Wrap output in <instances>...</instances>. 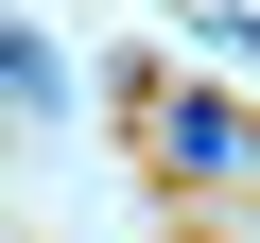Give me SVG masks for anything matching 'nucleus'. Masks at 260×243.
Returning a JSON list of instances; mask_svg holds the SVG:
<instances>
[{"label":"nucleus","instance_id":"1","mask_svg":"<svg viewBox=\"0 0 260 243\" xmlns=\"http://www.w3.org/2000/svg\"><path fill=\"white\" fill-rule=\"evenodd\" d=\"M156 139H174V174H243V122H225V104H174Z\"/></svg>","mask_w":260,"mask_h":243}]
</instances>
